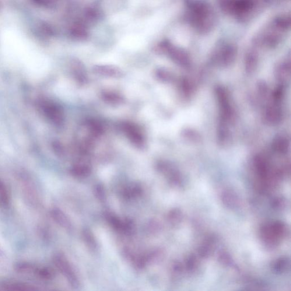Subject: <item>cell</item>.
<instances>
[{"label": "cell", "instance_id": "cell-1", "mask_svg": "<svg viewBox=\"0 0 291 291\" xmlns=\"http://www.w3.org/2000/svg\"><path fill=\"white\" fill-rule=\"evenodd\" d=\"M53 261L58 270L67 280L70 286L73 289L79 288L80 281L78 276L66 256L61 253L56 254L54 255Z\"/></svg>", "mask_w": 291, "mask_h": 291}, {"label": "cell", "instance_id": "cell-2", "mask_svg": "<svg viewBox=\"0 0 291 291\" xmlns=\"http://www.w3.org/2000/svg\"><path fill=\"white\" fill-rule=\"evenodd\" d=\"M123 131L131 141L137 146H142L144 143V139L139 129L134 124L125 123Z\"/></svg>", "mask_w": 291, "mask_h": 291}, {"label": "cell", "instance_id": "cell-3", "mask_svg": "<svg viewBox=\"0 0 291 291\" xmlns=\"http://www.w3.org/2000/svg\"><path fill=\"white\" fill-rule=\"evenodd\" d=\"M37 289L33 286L23 282L3 280L0 282V290L12 291H36Z\"/></svg>", "mask_w": 291, "mask_h": 291}, {"label": "cell", "instance_id": "cell-4", "mask_svg": "<svg viewBox=\"0 0 291 291\" xmlns=\"http://www.w3.org/2000/svg\"><path fill=\"white\" fill-rule=\"evenodd\" d=\"M51 215L56 223L58 224L62 228L69 232H71L73 230V227L71 220L62 210L54 208L51 210Z\"/></svg>", "mask_w": 291, "mask_h": 291}, {"label": "cell", "instance_id": "cell-5", "mask_svg": "<svg viewBox=\"0 0 291 291\" xmlns=\"http://www.w3.org/2000/svg\"><path fill=\"white\" fill-rule=\"evenodd\" d=\"M82 238L84 244L89 250L95 251L97 250L98 244L95 237L92 231L89 228L84 229L82 232Z\"/></svg>", "mask_w": 291, "mask_h": 291}, {"label": "cell", "instance_id": "cell-6", "mask_svg": "<svg viewBox=\"0 0 291 291\" xmlns=\"http://www.w3.org/2000/svg\"><path fill=\"white\" fill-rule=\"evenodd\" d=\"M73 176L79 178H84L89 176L91 173V168L89 164L84 163H76L71 170Z\"/></svg>", "mask_w": 291, "mask_h": 291}, {"label": "cell", "instance_id": "cell-7", "mask_svg": "<svg viewBox=\"0 0 291 291\" xmlns=\"http://www.w3.org/2000/svg\"><path fill=\"white\" fill-rule=\"evenodd\" d=\"M105 219H107L108 223L115 230L120 231V232L124 233L125 226V220H122L117 216L112 213H107L105 215Z\"/></svg>", "mask_w": 291, "mask_h": 291}, {"label": "cell", "instance_id": "cell-8", "mask_svg": "<svg viewBox=\"0 0 291 291\" xmlns=\"http://www.w3.org/2000/svg\"><path fill=\"white\" fill-rule=\"evenodd\" d=\"M142 192V188L139 184H134L126 187L122 192V195L126 199H132L139 197Z\"/></svg>", "mask_w": 291, "mask_h": 291}, {"label": "cell", "instance_id": "cell-9", "mask_svg": "<svg viewBox=\"0 0 291 291\" xmlns=\"http://www.w3.org/2000/svg\"><path fill=\"white\" fill-rule=\"evenodd\" d=\"M94 71L104 76L117 78L122 75L120 70L111 66H97L94 68Z\"/></svg>", "mask_w": 291, "mask_h": 291}, {"label": "cell", "instance_id": "cell-10", "mask_svg": "<svg viewBox=\"0 0 291 291\" xmlns=\"http://www.w3.org/2000/svg\"><path fill=\"white\" fill-rule=\"evenodd\" d=\"M15 269L17 272L20 273H36L37 269L33 264L27 262L18 263L15 266Z\"/></svg>", "mask_w": 291, "mask_h": 291}, {"label": "cell", "instance_id": "cell-11", "mask_svg": "<svg viewBox=\"0 0 291 291\" xmlns=\"http://www.w3.org/2000/svg\"><path fill=\"white\" fill-rule=\"evenodd\" d=\"M289 147V142L282 136L277 138L273 143V149L280 152H285Z\"/></svg>", "mask_w": 291, "mask_h": 291}, {"label": "cell", "instance_id": "cell-12", "mask_svg": "<svg viewBox=\"0 0 291 291\" xmlns=\"http://www.w3.org/2000/svg\"><path fill=\"white\" fill-rule=\"evenodd\" d=\"M41 278L45 280H51L55 276V272L51 268H43L37 269V272Z\"/></svg>", "mask_w": 291, "mask_h": 291}, {"label": "cell", "instance_id": "cell-13", "mask_svg": "<svg viewBox=\"0 0 291 291\" xmlns=\"http://www.w3.org/2000/svg\"><path fill=\"white\" fill-rule=\"evenodd\" d=\"M104 99L108 102L120 103L122 101V98L119 94L113 92H106L103 94Z\"/></svg>", "mask_w": 291, "mask_h": 291}, {"label": "cell", "instance_id": "cell-14", "mask_svg": "<svg viewBox=\"0 0 291 291\" xmlns=\"http://www.w3.org/2000/svg\"><path fill=\"white\" fill-rule=\"evenodd\" d=\"M94 195L100 201H105L106 199V194L102 185L97 184L94 189Z\"/></svg>", "mask_w": 291, "mask_h": 291}, {"label": "cell", "instance_id": "cell-15", "mask_svg": "<svg viewBox=\"0 0 291 291\" xmlns=\"http://www.w3.org/2000/svg\"><path fill=\"white\" fill-rule=\"evenodd\" d=\"M158 229V225L155 221L152 220L150 221V222L147 223V226H146V231L147 232H148L149 234H154V233H156Z\"/></svg>", "mask_w": 291, "mask_h": 291}]
</instances>
